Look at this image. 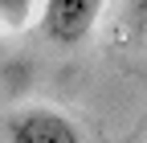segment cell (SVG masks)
<instances>
[{
    "instance_id": "3",
    "label": "cell",
    "mask_w": 147,
    "mask_h": 143,
    "mask_svg": "<svg viewBox=\"0 0 147 143\" xmlns=\"http://www.w3.org/2000/svg\"><path fill=\"white\" fill-rule=\"evenodd\" d=\"M37 4H41V0H0V29L21 33V29L33 21Z\"/></svg>"
},
{
    "instance_id": "2",
    "label": "cell",
    "mask_w": 147,
    "mask_h": 143,
    "mask_svg": "<svg viewBox=\"0 0 147 143\" xmlns=\"http://www.w3.org/2000/svg\"><path fill=\"white\" fill-rule=\"evenodd\" d=\"M106 0H45L41 4V29L53 45H82L90 33H94L98 16H102Z\"/></svg>"
},
{
    "instance_id": "4",
    "label": "cell",
    "mask_w": 147,
    "mask_h": 143,
    "mask_svg": "<svg viewBox=\"0 0 147 143\" xmlns=\"http://www.w3.org/2000/svg\"><path fill=\"white\" fill-rule=\"evenodd\" d=\"M127 16H131L135 25L147 29V0H127Z\"/></svg>"
},
{
    "instance_id": "1",
    "label": "cell",
    "mask_w": 147,
    "mask_h": 143,
    "mask_svg": "<svg viewBox=\"0 0 147 143\" xmlns=\"http://www.w3.org/2000/svg\"><path fill=\"white\" fill-rule=\"evenodd\" d=\"M0 139H8V143H82V131L61 111L29 106V111L0 119Z\"/></svg>"
}]
</instances>
